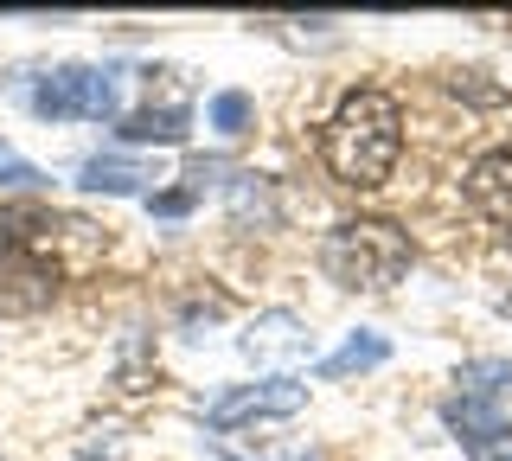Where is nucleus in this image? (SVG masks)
<instances>
[{"instance_id": "nucleus-3", "label": "nucleus", "mask_w": 512, "mask_h": 461, "mask_svg": "<svg viewBox=\"0 0 512 461\" xmlns=\"http://www.w3.org/2000/svg\"><path fill=\"white\" fill-rule=\"evenodd\" d=\"M32 109L52 116V122H71V116L109 122L122 109V77L116 71H90V65H64V71H52L39 90H32Z\"/></svg>"}, {"instance_id": "nucleus-5", "label": "nucleus", "mask_w": 512, "mask_h": 461, "mask_svg": "<svg viewBox=\"0 0 512 461\" xmlns=\"http://www.w3.org/2000/svg\"><path fill=\"white\" fill-rule=\"evenodd\" d=\"M468 205L493 225H512V148H493L468 167Z\"/></svg>"}, {"instance_id": "nucleus-6", "label": "nucleus", "mask_w": 512, "mask_h": 461, "mask_svg": "<svg viewBox=\"0 0 512 461\" xmlns=\"http://www.w3.org/2000/svg\"><path fill=\"white\" fill-rule=\"evenodd\" d=\"M448 423L468 436V455L474 461H500V449H506V410L500 404H487V397H455L448 404Z\"/></svg>"}, {"instance_id": "nucleus-10", "label": "nucleus", "mask_w": 512, "mask_h": 461, "mask_svg": "<svg viewBox=\"0 0 512 461\" xmlns=\"http://www.w3.org/2000/svg\"><path fill=\"white\" fill-rule=\"evenodd\" d=\"M461 397H487V404H500V391L512 385V359H474V365H461Z\"/></svg>"}, {"instance_id": "nucleus-11", "label": "nucleus", "mask_w": 512, "mask_h": 461, "mask_svg": "<svg viewBox=\"0 0 512 461\" xmlns=\"http://www.w3.org/2000/svg\"><path fill=\"white\" fill-rule=\"evenodd\" d=\"M205 116H212L218 135H244V129H250V97H244V90H218Z\"/></svg>"}, {"instance_id": "nucleus-2", "label": "nucleus", "mask_w": 512, "mask_h": 461, "mask_svg": "<svg viewBox=\"0 0 512 461\" xmlns=\"http://www.w3.org/2000/svg\"><path fill=\"white\" fill-rule=\"evenodd\" d=\"M320 269H327L340 289H391L410 269V237L384 218H352L320 237Z\"/></svg>"}, {"instance_id": "nucleus-8", "label": "nucleus", "mask_w": 512, "mask_h": 461, "mask_svg": "<svg viewBox=\"0 0 512 461\" xmlns=\"http://www.w3.org/2000/svg\"><path fill=\"white\" fill-rule=\"evenodd\" d=\"M186 109H141V116L122 122V141H160V148H173V141H186Z\"/></svg>"}, {"instance_id": "nucleus-13", "label": "nucleus", "mask_w": 512, "mask_h": 461, "mask_svg": "<svg viewBox=\"0 0 512 461\" xmlns=\"http://www.w3.org/2000/svg\"><path fill=\"white\" fill-rule=\"evenodd\" d=\"M148 205L160 218H180V212H192V193H148Z\"/></svg>"}, {"instance_id": "nucleus-1", "label": "nucleus", "mask_w": 512, "mask_h": 461, "mask_svg": "<svg viewBox=\"0 0 512 461\" xmlns=\"http://www.w3.org/2000/svg\"><path fill=\"white\" fill-rule=\"evenodd\" d=\"M404 154V109L391 90H352L327 122V167L346 186H384Z\"/></svg>"}, {"instance_id": "nucleus-4", "label": "nucleus", "mask_w": 512, "mask_h": 461, "mask_svg": "<svg viewBox=\"0 0 512 461\" xmlns=\"http://www.w3.org/2000/svg\"><path fill=\"white\" fill-rule=\"evenodd\" d=\"M301 404H308V385H295V378H263V385H244V391L218 397V404H212V429H231L244 417H295Z\"/></svg>"}, {"instance_id": "nucleus-12", "label": "nucleus", "mask_w": 512, "mask_h": 461, "mask_svg": "<svg viewBox=\"0 0 512 461\" xmlns=\"http://www.w3.org/2000/svg\"><path fill=\"white\" fill-rule=\"evenodd\" d=\"M0 186H20V193H32V186H45V173L26 161V154H13L7 141H0Z\"/></svg>"}, {"instance_id": "nucleus-9", "label": "nucleus", "mask_w": 512, "mask_h": 461, "mask_svg": "<svg viewBox=\"0 0 512 461\" xmlns=\"http://www.w3.org/2000/svg\"><path fill=\"white\" fill-rule=\"evenodd\" d=\"M141 180H154L148 167H135V161H84V186L90 193H141Z\"/></svg>"}, {"instance_id": "nucleus-7", "label": "nucleus", "mask_w": 512, "mask_h": 461, "mask_svg": "<svg viewBox=\"0 0 512 461\" xmlns=\"http://www.w3.org/2000/svg\"><path fill=\"white\" fill-rule=\"evenodd\" d=\"M391 359V340L384 333H352L333 359H320V378H346V372H372V365Z\"/></svg>"}]
</instances>
